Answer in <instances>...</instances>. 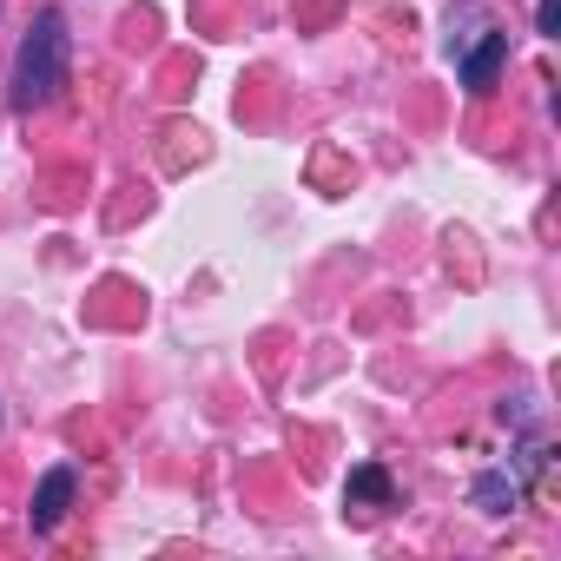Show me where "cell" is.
<instances>
[{"label": "cell", "instance_id": "6da1fadb", "mask_svg": "<svg viewBox=\"0 0 561 561\" xmlns=\"http://www.w3.org/2000/svg\"><path fill=\"white\" fill-rule=\"evenodd\" d=\"M67 14L60 8H47L41 21H34V34L21 41V54H14V113H41V106H54L60 100V87H67Z\"/></svg>", "mask_w": 561, "mask_h": 561}, {"label": "cell", "instance_id": "3957f363", "mask_svg": "<svg viewBox=\"0 0 561 561\" xmlns=\"http://www.w3.org/2000/svg\"><path fill=\"white\" fill-rule=\"evenodd\" d=\"M73 489H80V476H73L67 462H54V469L41 476V489H34V535H54V528L67 522V508H73Z\"/></svg>", "mask_w": 561, "mask_h": 561}, {"label": "cell", "instance_id": "8992f818", "mask_svg": "<svg viewBox=\"0 0 561 561\" xmlns=\"http://www.w3.org/2000/svg\"><path fill=\"white\" fill-rule=\"evenodd\" d=\"M535 27H541L548 41L561 34V0H541V8H535Z\"/></svg>", "mask_w": 561, "mask_h": 561}, {"label": "cell", "instance_id": "7a4b0ae2", "mask_svg": "<svg viewBox=\"0 0 561 561\" xmlns=\"http://www.w3.org/2000/svg\"><path fill=\"white\" fill-rule=\"evenodd\" d=\"M502 60H508V34H502V27H482V34L456 54V73H462V87H469V93H495Z\"/></svg>", "mask_w": 561, "mask_h": 561}, {"label": "cell", "instance_id": "277c9868", "mask_svg": "<svg viewBox=\"0 0 561 561\" xmlns=\"http://www.w3.org/2000/svg\"><path fill=\"white\" fill-rule=\"evenodd\" d=\"M344 495H351V508H390L397 502V482H390L383 462H357L351 482H344Z\"/></svg>", "mask_w": 561, "mask_h": 561}, {"label": "cell", "instance_id": "5b68a950", "mask_svg": "<svg viewBox=\"0 0 561 561\" xmlns=\"http://www.w3.org/2000/svg\"><path fill=\"white\" fill-rule=\"evenodd\" d=\"M469 502H476L482 515H508V508L522 502V482H515L508 469H482V476H476V489H469Z\"/></svg>", "mask_w": 561, "mask_h": 561}]
</instances>
